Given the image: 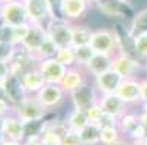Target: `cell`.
<instances>
[{"label": "cell", "mask_w": 147, "mask_h": 145, "mask_svg": "<svg viewBox=\"0 0 147 145\" xmlns=\"http://www.w3.org/2000/svg\"><path fill=\"white\" fill-rule=\"evenodd\" d=\"M124 2H130V0H124Z\"/></svg>", "instance_id": "cell-53"}, {"label": "cell", "mask_w": 147, "mask_h": 145, "mask_svg": "<svg viewBox=\"0 0 147 145\" xmlns=\"http://www.w3.org/2000/svg\"><path fill=\"white\" fill-rule=\"evenodd\" d=\"M93 6L100 15L115 20H127L128 23L136 15L130 2H124V0H98L93 3Z\"/></svg>", "instance_id": "cell-2"}, {"label": "cell", "mask_w": 147, "mask_h": 145, "mask_svg": "<svg viewBox=\"0 0 147 145\" xmlns=\"http://www.w3.org/2000/svg\"><path fill=\"white\" fill-rule=\"evenodd\" d=\"M93 28L85 25V23H73V39L71 45L73 47H83V45H90Z\"/></svg>", "instance_id": "cell-21"}, {"label": "cell", "mask_w": 147, "mask_h": 145, "mask_svg": "<svg viewBox=\"0 0 147 145\" xmlns=\"http://www.w3.org/2000/svg\"><path fill=\"white\" fill-rule=\"evenodd\" d=\"M5 139H6V138H5V135H3V134H0V145H2V144L5 142Z\"/></svg>", "instance_id": "cell-47"}, {"label": "cell", "mask_w": 147, "mask_h": 145, "mask_svg": "<svg viewBox=\"0 0 147 145\" xmlns=\"http://www.w3.org/2000/svg\"><path fill=\"white\" fill-rule=\"evenodd\" d=\"M140 84H141V103L147 102V77L140 80Z\"/></svg>", "instance_id": "cell-41"}, {"label": "cell", "mask_w": 147, "mask_h": 145, "mask_svg": "<svg viewBox=\"0 0 147 145\" xmlns=\"http://www.w3.org/2000/svg\"><path fill=\"white\" fill-rule=\"evenodd\" d=\"M121 131L118 126H107V128H100V145H108L115 141H118L121 136Z\"/></svg>", "instance_id": "cell-29"}, {"label": "cell", "mask_w": 147, "mask_h": 145, "mask_svg": "<svg viewBox=\"0 0 147 145\" xmlns=\"http://www.w3.org/2000/svg\"><path fill=\"white\" fill-rule=\"evenodd\" d=\"M86 2H88V3H90V5H93V3L96 2V0H86Z\"/></svg>", "instance_id": "cell-50"}, {"label": "cell", "mask_w": 147, "mask_h": 145, "mask_svg": "<svg viewBox=\"0 0 147 145\" xmlns=\"http://www.w3.org/2000/svg\"><path fill=\"white\" fill-rule=\"evenodd\" d=\"M29 29H31V23H24V25H19V26L13 28V36H12L13 47L22 45V42L25 41V38L29 33Z\"/></svg>", "instance_id": "cell-30"}, {"label": "cell", "mask_w": 147, "mask_h": 145, "mask_svg": "<svg viewBox=\"0 0 147 145\" xmlns=\"http://www.w3.org/2000/svg\"><path fill=\"white\" fill-rule=\"evenodd\" d=\"M130 145H147V139H143V141H130Z\"/></svg>", "instance_id": "cell-45"}, {"label": "cell", "mask_w": 147, "mask_h": 145, "mask_svg": "<svg viewBox=\"0 0 147 145\" xmlns=\"http://www.w3.org/2000/svg\"><path fill=\"white\" fill-rule=\"evenodd\" d=\"M19 77H20V83H22L26 94H36L41 89L47 84L44 74L41 73V70L36 65L29 68L28 71H25L22 76H19Z\"/></svg>", "instance_id": "cell-15"}, {"label": "cell", "mask_w": 147, "mask_h": 145, "mask_svg": "<svg viewBox=\"0 0 147 145\" xmlns=\"http://www.w3.org/2000/svg\"><path fill=\"white\" fill-rule=\"evenodd\" d=\"M13 112V106L7 99H0V116H7L9 113Z\"/></svg>", "instance_id": "cell-39"}, {"label": "cell", "mask_w": 147, "mask_h": 145, "mask_svg": "<svg viewBox=\"0 0 147 145\" xmlns=\"http://www.w3.org/2000/svg\"><path fill=\"white\" fill-rule=\"evenodd\" d=\"M10 64L6 59H0V84H3L5 80L10 76Z\"/></svg>", "instance_id": "cell-38"}, {"label": "cell", "mask_w": 147, "mask_h": 145, "mask_svg": "<svg viewBox=\"0 0 147 145\" xmlns=\"http://www.w3.org/2000/svg\"><path fill=\"white\" fill-rule=\"evenodd\" d=\"M128 138L131 141H143V139H147V128L143 126L141 123L138 125L128 134Z\"/></svg>", "instance_id": "cell-36"}, {"label": "cell", "mask_w": 147, "mask_h": 145, "mask_svg": "<svg viewBox=\"0 0 147 145\" xmlns=\"http://www.w3.org/2000/svg\"><path fill=\"white\" fill-rule=\"evenodd\" d=\"M80 139L83 145H100V126L98 123H89L80 132Z\"/></svg>", "instance_id": "cell-23"}, {"label": "cell", "mask_w": 147, "mask_h": 145, "mask_svg": "<svg viewBox=\"0 0 147 145\" xmlns=\"http://www.w3.org/2000/svg\"><path fill=\"white\" fill-rule=\"evenodd\" d=\"M144 67L140 61L125 55V54H115L114 55V63H112V70H115L119 76H122V78H130V77H134L136 73Z\"/></svg>", "instance_id": "cell-13"}, {"label": "cell", "mask_w": 147, "mask_h": 145, "mask_svg": "<svg viewBox=\"0 0 147 145\" xmlns=\"http://www.w3.org/2000/svg\"><path fill=\"white\" fill-rule=\"evenodd\" d=\"M66 122H67L69 129H70V131H76V132H80L86 125H89V123H90L89 119H88L86 112L76 110V109H73V110L67 115Z\"/></svg>", "instance_id": "cell-24"}, {"label": "cell", "mask_w": 147, "mask_h": 145, "mask_svg": "<svg viewBox=\"0 0 147 145\" xmlns=\"http://www.w3.org/2000/svg\"><path fill=\"white\" fill-rule=\"evenodd\" d=\"M2 3H7V2H15V0H0Z\"/></svg>", "instance_id": "cell-49"}, {"label": "cell", "mask_w": 147, "mask_h": 145, "mask_svg": "<svg viewBox=\"0 0 147 145\" xmlns=\"http://www.w3.org/2000/svg\"><path fill=\"white\" fill-rule=\"evenodd\" d=\"M90 47L95 52L102 54H118V42H117V35L112 28H98L93 29L92 39H90Z\"/></svg>", "instance_id": "cell-5"}, {"label": "cell", "mask_w": 147, "mask_h": 145, "mask_svg": "<svg viewBox=\"0 0 147 145\" xmlns=\"http://www.w3.org/2000/svg\"><path fill=\"white\" fill-rule=\"evenodd\" d=\"M99 92L95 87V83H90L89 80L85 81L80 87L69 93V99L71 102V106L76 110H83L86 112L90 106L96 105L99 102Z\"/></svg>", "instance_id": "cell-3"}, {"label": "cell", "mask_w": 147, "mask_h": 145, "mask_svg": "<svg viewBox=\"0 0 147 145\" xmlns=\"http://www.w3.org/2000/svg\"><path fill=\"white\" fill-rule=\"evenodd\" d=\"M58 51V47L55 45L54 41L47 35V38L44 39V42L41 44V47L38 48V51L34 54V58L36 59V63L41 59H47V58H54L55 54Z\"/></svg>", "instance_id": "cell-25"}, {"label": "cell", "mask_w": 147, "mask_h": 145, "mask_svg": "<svg viewBox=\"0 0 147 145\" xmlns=\"http://www.w3.org/2000/svg\"><path fill=\"white\" fill-rule=\"evenodd\" d=\"M112 63H114V55L111 54H102V52H95L89 64L85 67L88 76H92L93 78L112 70Z\"/></svg>", "instance_id": "cell-17"}, {"label": "cell", "mask_w": 147, "mask_h": 145, "mask_svg": "<svg viewBox=\"0 0 147 145\" xmlns=\"http://www.w3.org/2000/svg\"><path fill=\"white\" fill-rule=\"evenodd\" d=\"M47 38V31H45V25H36V23H31V29L28 36L25 38V41L22 42V47L29 51L32 55L38 51V48L41 47V44L44 42V39Z\"/></svg>", "instance_id": "cell-20"}, {"label": "cell", "mask_w": 147, "mask_h": 145, "mask_svg": "<svg viewBox=\"0 0 147 145\" xmlns=\"http://www.w3.org/2000/svg\"><path fill=\"white\" fill-rule=\"evenodd\" d=\"M2 5H3V3L0 2V15H2ZM0 20H2V19H0Z\"/></svg>", "instance_id": "cell-51"}, {"label": "cell", "mask_w": 147, "mask_h": 145, "mask_svg": "<svg viewBox=\"0 0 147 145\" xmlns=\"http://www.w3.org/2000/svg\"><path fill=\"white\" fill-rule=\"evenodd\" d=\"M29 23L45 25L51 19V10L47 0H24Z\"/></svg>", "instance_id": "cell-9"}, {"label": "cell", "mask_w": 147, "mask_h": 145, "mask_svg": "<svg viewBox=\"0 0 147 145\" xmlns=\"http://www.w3.org/2000/svg\"><path fill=\"white\" fill-rule=\"evenodd\" d=\"M89 5L86 0H61V15L69 22L77 23L86 15Z\"/></svg>", "instance_id": "cell-12"}, {"label": "cell", "mask_w": 147, "mask_h": 145, "mask_svg": "<svg viewBox=\"0 0 147 145\" xmlns=\"http://www.w3.org/2000/svg\"><path fill=\"white\" fill-rule=\"evenodd\" d=\"M96 2H98V0H96Z\"/></svg>", "instance_id": "cell-54"}, {"label": "cell", "mask_w": 147, "mask_h": 145, "mask_svg": "<svg viewBox=\"0 0 147 145\" xmlns=\"http://www.w3.org/2000/svg\"><path fill=\"white\" fill-rule=\"evenodd\" d=\"M2 145H24L22 142H19V141H12V139H5V142Z\"/></svg>", "instance_id": "cell-44"}, {"label": "cell", "mask_w": 147, "mask_h": 145, "mask_svg": "<svg viewBox=\"0 0 147 145\" xmlns=\"http://www.w3.org/2000/svg\"><path fill=\"white\" fill-rule=\"evenodd\" d=\"M118 123H119V118L103 112L100 120L98 122V125H99L100 128H107V126H118Z\"/></svg>", "instance_id": "cell-37"}, {"label": "cell", "mask_w": 147, "mask_h": 145, "mask_svg": "<svg viewBox=\"0 0 147 145\" xmlns=\"http://www.w3.org/2000/svg\"><path fill=\"white\" fill-rule=\"evenodd\" d=\"M144 68H146V71H147V61H146V64H144Z\"/></svg>", "instance_id": "cell-52"}, {"label": "cell", "mask_w": 147, "mask_h": 145, "mask_svg": "<svg viewBox=\"0 0 147 145\" xmlns=\"http://www.w3.org/2000/svg\"><path fill=\"white\" fill-rule=\"evenodd\" d=\"M2 22L15 28L24 23H29V17L24 5V0H15L2 5V15H0Z\"/></svg>", "instance_id": "cell-6"}, {"label": "cell", "mask_w": 147, "mask_h": 145, "mask_svg": "<svg viewBox=\"0 0 147 145\" xmlns=\"http://www.w3.org/2000/svg\"><path fill=\"white\" fill-rule=\"evenodd\" d=\"M0 134H3V116H0Z\"/></svg>", "instance_id": "cell-46"}, {"label": "cell", "mask_w": 147, "mask_h": 145, "mask_svg": "<svg viewBox=\"0 0 147 145\" xmlns=\"http://www.w3.org/2000/svg\"><path fill=\"white\" fill-rule=\"evenodd\" d=\"M41 139H42L44 145H61V136L58 134H55L54 131L44 128L42 132H41Z\"/></svg>", "instance_id": "cell-31"}, {"label": "cell", "mask_w": 147, "mask_h": 145, "mask_svg": "<svg viewBox=\"0 0 147 145\" xmlns=\"http://www.w3.org/2000/svg\"><path fill=\"white\" fill-rule=\"evenodd\" d=\"M140 123V118L137 113H133V112H125L121 118H119V123H118V128L122 134L128 135L137 125Z\"/></svg>", "instance_id": "cell-26"}, {"label": "cell", "mask_w": 147, "mask_h": 145, "mask_svg": "<svg viewBox=\"0 0 147 145\" xmlns=\"http://www.w3.org/2000/svg\"><path fill=\"white\" fill-rule=\"evenodd\" d=\"M36 67L41 70V73L44 74L47 84H61L63 78H64L67 73V67H64L57 58H47V59H41L36 63Z\"/></svg>", "instance_id": "cell-8"}, {"label": "cell", "mask_w": 147, "mask_h": 145, "mask_svg": "<svg viewBox=\"0 0 147 145\" xmlns=\"http://www.w3.org/2000/svg\"><path fill=\"white\" fill-rule=\"evenodd\" d=\"M55 58H57V61H60V63L67 68L76 67V55H74V47L73 45L58 48Z\"/></svg>", "instance_id": "cell-27"}, {"label": "cell", "mask_w": 147, "mask_h": 145, "mask_svg": "<svg viewBox=\"0 0 147 145\" xmlns=\"http://www.w3.org/2000/svg\"><path fill=\"white\" fill-rule=\"evenodd\" d=\"M138 118H140V123H141V125L147 128V112L143 110V112L138 115Z\"/></svg>", "instance_id": "cell-42"}, {"label": "cell", "mask_w": 147, "mask_h": 145, "mask_svg": "<svg viewBox=\"0 0 147 145\" xmlns=\"http://www.w3.org/2000/svg\"><path fill=\"white\" fill-rule=\"evenodd\" d=\"M3 135L6 139L24 142L26 138L25 123L20 120L13 112L3 118Z\"/></svg>", "instance_id": "cell-11"}, {"label": "cell", "mask_w": 147, "mask_h": 145, "mask_svg": "<svg viewBox=\"0 0 147 145\" xmlns=\"http://www.w3.org/2000/svg\"><path fill=\"white\" fill-rule=\"evenodd\" d=\"M99 105L105 113L114 115L117 118H121L125 112H127V105L121 100V97L117 93L111 94H100L99 97Z\"/></svg>", "instance_id": "cell-18"}, {"label": "cell", "mask_w": 147, "mask_h": 145, "mask_svg": "<svg viewBox=\"0 0 147 145\" xmlns=\"http://www.w3.org/2000/svg\"><path fill=\"white\" fill-rule=\"evenodd\" d=\"M3 90H5V94H6V99L10 102V105L15 108L16 105H19L26 96V92L20 83V77L19 76H15V74H10L5 83H3Z\"/></svg>", "instance_id": "cell-16"}, {"label": "cell", "mask_w": 147, "mask_h": 145, "mask_svg": "<svg viewBox=\"0 0 147 145\" xmlns=\"http://www.w3.org/2000/svg\"><path fill=\"white\" fill-rule=\"evenodd\" d=\"M74 55H76V65L85 68L92 57L95 55V51L90 45H83V47H74Z\"/></svg>", "instance_id": "cell-28"}, {"label": "cell", "mask_w": 147, "mask_h": 145, "mask_svg": "<svg viewBox=\"0 0 147 145\" xmlns=\"http://www.w3.org/2000/svg\"><path fill=\"white\" fill-rule=\"evenodd\" d=\"M134 44H136V49H137L140 58L143 61H147V33L134 36Z\"/></svg>", "instance_id": "cell-32"}, {"label": "cell", "mask_w": 147, "mask_h": 145, "mask_svg": "<svg viewBox=\"0 0 147 145\" xmlns=\"http://www.w3.org/2000/svg\"><path fill=\"white\" fill-rule=\"evenodd\" d=\"M47 35L55 42L58 48L70 47L73 39V23L66 19H50L45 23Z\"/></svg>", "instance_id": "cell-4"}, {"label": "cell", "mask_w": 147, "mask_h": 145, "mask_svg": "<svg viewBox=\"0 0 147 145\" xmlns=\"http://www.w3.org/2000/svg\"><path fill=\"white\" fill-rule=\"evenodd\" d=\"M117 94L121 97V100L125 103L127 106L136 105V103H141V84L140 80L136 77L130 78H124L122 83L119 84Z\"/></svg>", "instance_id": "cell-10"}, {"label": "cell", "mask_w": 147, "mask_h": 145, "mask_svg": "<svg viewBox=\"0 0 147 145\" xmlns=\"http://www.w3.org/2000/svg\"><path fill=\"white\" fill-rule=\"evenodd\" d=\"M61 145H83L79 132L76 131H69L61 139Z\"/></svg>", "instance_id": "cell-35"}, {"label": "cell", "mask_w": 147, "mask_h": 145, "mask_svg": "<svg viewBox=\"0 0 147 145\" xmlns=\"http://www.w3.org/2000/svg\"><path fill=\"white\" fill-rule=\"evenodd\" d=\"M143 110L147 112V102H143Z\"/></svg>", "instance_id": "cell-48"}, {"label": "cell", "mask_w": 147, "mask_h": 145, "mask_svg": "<svg viewBox=\"0 0 147 145\" xmlns=\"http://www.w3.org/2000/svg\"><path fill=\"white\" fill-rule=\"evenodd\" d=\"M86 115H88L89 122H92V123H98V122L100 120V118H102V115H103V110H102V108H100V105H99V102L96 103V105L90 106V108L86 110Z\"/></svg>", "instance_id": "cell-34"}, {"label": "cell", "mask_w": 147, "mask_h": 145, "mask_svg": "<svg viewBox=\"0 0 147 145\" xmlns=\"http://www.w3.org/2000/svg\"><path fill=\"white\" fill-rule=\"evenodd\" d=\"M35 96L39 100L41 105L50 112V110L60 108L63 105V102H64L66 96H69V94L64 92L61 84H45Z\"/></svg>", "instance_id": "cell-7"}, {"label": "cell", "mask_w": 147, "mask_h": 145, "mask_svg": "<svg viewBox=\"0 0 147 145\" xmlns=\"http://www.w3.org/2000/svg\"><path fill=\"white\" fill-rule=\"evenodd\" d=\"M12 36H13V28L3 23L0 20V44H12Z\"/></svg>", "instance_id": "cell-33"}, {"label": "cell", "mask_w": 147, "mask_h": 145, "mask_svg": "<svg viewBox=\"0 0 147 145\" xmlns=\"http://www.w3.org/2000/svg\"><path fill=\"white\" fill-rule=\"evenodd\" d=\"M130 32L133 36H138V35H146L147 33V7L136 12L134 17L130 20L128 23Z\"/></svg>", "instance_id": "cell-22"}, {"label": "cell", "mask_w": 147, "mask_h": 145, "mask_svg": "<svg viewBox=\"0 0 147 145\" xmlns=\"http://www.w3.org/2000/svg\"><path fill=\"white\" fill-rule=\"evenodd\" d=\"M108 145H130V141H127V139L122 136V138H119L118 141H115V142H112V144H108Z\"/></svg>", "instance_id": "cell-43"}, {"label": "cell", "mask_w": 147, "mask_h": 145, "mask_svg": "<svg viewBox=\"0 0 147 145\" xmlns=\"http://www.w3.org/2000/svg\"><path fill=\"white\" fill-rule=\"evenodd\" d=\"M13 113L24 123L44 120L48 115V110L41 105L35 94H26L25 99L13 108Z\"/></svg>", "instance_id": "cell-1"}, {"label": "cell", "mask_w": 147, "mask_h": 145, "mask_svg": "<svg viewBox=\"0 0 147 145\" xmlns=\"http://www.w3.org/2000/svg\"><path fill=\"white\" fill-rule=\"evenodd\" d=\"M85 81H88V73L85 68L82 67H71L67 70L64 78L61 81V87L64 89V92L69 94L73 90H76L77 87H80Z\"/></svg>", "instance_id": "cell-19"}, {"label": "cell", "mask_w": 147, "mask_h": 145, "mask_svg": "<svg viewBox=\"0 0 147 145\" xmlns=\"http://www.w3.org/2000/svg\"><path fill=\"white\" fill-rule=\"evenodd\" d=\"M22 144L24 145H44L42 139H41V135H29L25 138V141Z\"/></svg>", "instance_id": "cell-40"}, {"label": "cell", "mask_w": 147, "mask_h": 145, "mask_svg": "<svg viewBox=\"0 0 147 145\" xmlns=\"http://www.w3.org/2000/svg\"><path fill=\"white\" fill-rule=\"evenodd\" d=\"M122 80H124L122 76H119L115 70H109L107 73L95 77L93 83H95L96 90L100 94H111V93H117Z\"/></svg>", "instance_id": "cell-14"}]
</instances>
